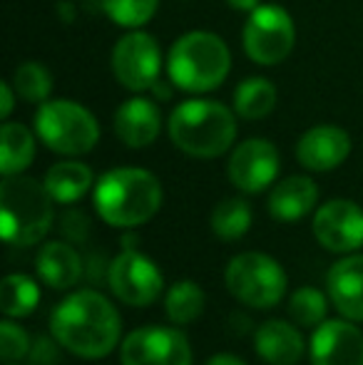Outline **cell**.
Returning <instances> with one entry per match:
<instances>
[{"label":"cell","mask_w":363,"mask_h":365,"mask_svg":"<svg viewBox=\"0 0 363 365\" xmlns=\"http://www.w3.org/2000/svg\"><path fill=\"white\" fill-rule=\"evenodd\" d=\"M50 333L73 356L100 361L120 346L122 318L100 291H75L53 308Z\"/></svg>","instance_id":"cell-1"},{"label":"cell","mask_w":363,"mask_h":365,"mask_svg":"<svg viewBox=\"0 0 363 365\" xmlns=\"http://www.w3.org/2000/svg\"><path fill=\"white\" fill-rule=\"evenodd\" d=\"M162 184L150 169L117 167L100 177L92 202L105 224L115 229H137L147 224L162 207Z\"/></svg>","instance_id":"cell-2"},{"label":"cell","mask_w":363,"mask_h":365,"mask_svg":"<svg viewBox=\"0 0 363 365\" xmlns=\"http://www.w3.org/2000/svg\"><path fill=\"white\" fill-rule=\"evenodd\" d=\"M170 140L197 159H214L234 145L237 112L217 100H184L170 115Z\"/></svg>","instance_id":"cell-3"},{"label":"cell","mask_w":363,"mask_h":365,"mask_svg":"<svg viewBox=\"0 0 363 365\" xmlns=\"http://www.w3.org/2000/svg\"><path fill=\"white\" fill-rule=\"evenodd\" d=\"M55 199L45 184L30 177H3L0 182V234L13 246H33L45 239L55 221Z\"/></svg>","instance_id":"cell-4"},{"label":"cell","mask_w":363,"mask_h":365,"mask_svg":"<svg viewBox=\"0 0 363 365\" xmlns=\"http://www.w3.org/2000/svg\"><path fill=\"white\" fill-rule=\"evenodd\" d=\"M232 53L219 35L192 30L175 40L167 58V73L175 87L184 92H212L227 80Z\"/></svg>","instance_id":"cell-5"},{"label":"cell","mask_w":363,"mask_h":365,"mask_svg":"<svg viewBox=\"0 0 363 365\" xmlns=\"http://www.w3.org/2000/svg\"><path fill=\"white\" fill-rule=\"evenodd\" d=\"M35 135L53 152L80 157L95 149L100 140V125L80 102L48 100L35 112Z\"/></svg>","instance_id":"cell-6"},{"label":"cell","mask_w":363,"mask_h":365,"mask_svg":"<svg viewBox=\"0 0 363 365\" xmlns=\"http://www.w3.org/2000/svg\"><path fill=\"white\" fill-rule=\"evenodd\" d=\"M224 284H227L229 293L247 308L267 311V308L279 306L289 279H286L284 266L269 254L247 251V254L234 256L227 264Z\"/></svg>","instance_id":"cell-7"},{"label":"cell","mask_w":363,"mask_h":365,"mask_svg":"<svg viewBox=\"0 0 363 365\" xmlns=\"http://www.w3.org/2000/svg\"><path fill=\"white\" fill-rule=\"evenodd\" d=\"M242 40L252 63L272 68V65L284 63L294 50V20L279 5H259L257 10L249 13Z\"/></svg>","instance_id":"cell-8"},{"label":"cell","mask_w":363,"mask_h":365,"mask_svg":"<svg viewBox=\"0 0 363 365\" xmlns=\"http://www.w3.org/2000/svg\"><path fill=\"white\" fill-rule=\"evenodd\" d=\"M107 284L110 291L125 306L145 308L152 306L165 291L162 271L150 256L140 249H122L107 266Z\"/></svg>","instance_id":"cell-9"},{"label":"cell","mask_w":363,"mask_h":365,"mask_svg":"<svg viewBox=\"0 0 363 365\" xmlns=\"http://www.w3.org/2000/svg\"><path fill=\"white\" fill-rule=\"evenodd\" d=\"M162 50L160 43L145 30H130L112 48V73L130 92L152 90L160 80Z\"/></svg>","instance_id":"cell-10"},{"label":"cell","mask_w":363,"mask_h":365,"mask_svg":"<svg viewBox=\"0 0 363 365\" xmlns=\"http://www.w3.org/2000/svg\"><path fill=\"white\" fill-rule=\"evenodd\" d=\"M122 365H192L187 336L170 326H142L120 346Z\"/></svg>","instance_id":"cell-11"},{"label":"cell","mask_w":363,"mask_h":365,"mask_svg":"<svg viewBox=\"0 0 363 365\" xmlns=\"http://www.w3.org/2000/svg\"><path fill=\"white\" fill-rule=\"evenodd\" d=\"M314 236L326 251L354 254L363 246V209L349 199H331L314 214Z\"/></svg>","instance_id":"cell-12"},{"label":"cell","mask_w":363,"mask_h":365,"mask_svg":"<svg viewBox=\"0 0 363 365\" xmlns=\"http://www.w3.org/2000/svg\"><path fill=\"white\" fill-rule=\"evenodd\" d=\"M279 149L269 140L262 137H252V140L242 142L229 157V179L232 184L244 194H259L274 184L279 177Z\"/></svg>","instance_id":"cell-13"},{"label":"cell","mask_w":363,"mask_h":365,"mask_svg":"<svg viewBox=\"0 0 363 365\" xmlns=\"http://www.w3.org/2000/svg\"><path fill=\"white\" fill-rule=\"evenodd\" d=\"M309 356L311 365H363V333L349 318L324 321L311 336Z\"/></svg>","instance_id":"cell-14"},{"label":"cell","mask_w":363,"mask_h":365,"mask_svg":"<svg viewBox=\"0 0 363 365\" xmlns=\"http://www.w3.org/2000/svg\"><path fill=\"white\" fill-rule=\"evenodd\" d=\"M351 154V137L336 125H316L301 135L296 159L309 172H331Z\"/></svg>","instance_id":"cell-15"},{"label":"cell","mask_w":363,"mask_h":365,"mask_svg":"<svg viewBox=\"0 0 363 365\" xmlns=\"http://www.w3.org/2000/svg\"><path fill=\"white\" fill-rule=\"evenodd\" d=\"M162 132V112L150 97H130L115 110V135L132 149L150 147Z\"/></svg>","instance_id":"cell-16"},{"label":"cell","mask_w":363,"mask_h":365,"mask_svg":"<svg viewBox=\"0 0 363 365\" xmlns=\"http://www.w3.org/2000/svg\"><path fill=\"white\" fill-rule=\"evenodd\" d=\"M329 298L349 321H363V254H344L326 276Z\"/></svg>","instance_id":"cell-17"},{"label":"cell","mask_w":363,"mask_h":365,"mask_svg":"<svg viewBox=\"0 0 363 365\" xmlns=\"http://www.w3.org/2000/svg\"><path fill=\"white\" fill-rule=\"evenodd\" d=\"M254 348L269 365H296L304 358V336L289 321L272 318L254 331Z\"/></svg>","instance_id":"cell-18"},{"label":"cell","mask_w":363,"mask_h":365,"mask_svg":"<svg viewBox=\"0 0 363 365\" xmlns=\"http://www.w3.org/2000/svg\"><path fill=\"white\" fill-rule=\"evenodd\" d=\"M35 271L40 281L53 291H70L85 274V266L75 246L65 241H50L35 256Z\"/></svg>","instance_id":"cell-19"},{"label":"cell","mask_w":363,"mask_h":365,"mask_svg":"<svg viewBox=\"0 0 363 365\" xmlns=\"http://www.w3.org/2000/svg\"><path fill=\"white\" fill-rule=\"evenodd\" d=\"M319 202V187L311 177L294 174L281 179L269 194V214L276 221H299L311 214Z\"/></svg>","instance_id":"cell-20"},{"label":"cell","mask_w":363,"mask_h":365,"mask_svg":"<svg viewBox=\"0 0 363 365\" xmlns=\"http://www.w3.org/2000/svg\"><path fill=\"white\" fill-rule=\"evenodd\" d=\"M43 184L50 197L55 199V204H75L92 189L95 177L88 164L78 162V159H65L48 169Z\"/></svg>","instance_id":"cell-21"},{"label":"cell","mask_w":363,"mask_h":365,"mask_svg":"<svg viewBox=\"0 0 363 365\" xmlns=\"http://www.w3.org/2000/svg\"><path fill=\"white\" fill-rule=\"evenodd\" d=\"M35 159V135L20 122L0 127V172L3 177L23 174Z\"/></svg>","instance_id":"cell-22"},{"label":"cell","mask_w":363,"mask_h":365,"mask_svg":"<svg viewBox=\"0 0 363 365\" xmlns=\"http://www.w3.org/2000/svg\"><path fill=\"white\" fill-rule=\"evenodd\" d=\"M276 100H279L276 87L267 77H247L234 90V112L249 122L264 120L274 112Z\"/></svg>","instance_id":"cell-23"},{"label":"cell","mask_w":363,"mask_h":365,"mask_svg":"<svg viewBox=\"0 0 363 365\" xmlns=\"http://www.w3.org/2000/svg\"><path fill=\"white\" fill-rule=\"evenodd\" d=\"M40 286L25 274H10L3 281L0 291V308L5 318H25L38 308Z\"/></svg>","instance_id":"cell-24"},{"label":"cell","mask_w":363,"mask_h":365,"mask_svg":"<svg viewBox=\"0 0 363 365\" xmlns=\"http://www.w3.org/2000/svg\"><path fill=\"white\" fill-rule=\"evenodd\" d=\"M212 231L222 241H237L252 229V207L244 199L229 197L219 202L212 212Z\"/></svg>","instance_id":"cell-25"},{"label":"cell","mask_w":363,"mask_h":365,"mask_svg":"<svg viewBox=\"0 0 363 365\" xmlns=\"http://www.w3.org/2000/svg\"><path fill=\"white\" fill-rule=\"evenodd\" d=\"M165 313L175 326H189L204 313V291L194 281H177L165 296Z\"/></svg>","instance_id":"cell-26"},{"label":"cell","mask_w":363,"mask_h":365,"mask_svg":"<svg viewBox=\"0 0 363 365\" xmlns=\"http://www.w3.org/2000/svg\"><path fill=\"white\" fill-rule=\"evenodd\" d=\"M13 87L18 92V97H23L25 102L43 105V102L50 100V92H53V75L43 63L28 60V63L15 68Z\"/></svg>","instance_id":"cell-27"},{"label":"cell","mask_w":363,"mask_h":365,"mask_svg":"<svg viewBox=\"0 0 363 365\" xmlns=\"http://www.w3.org/2000/svg\"><path fill=\"white\" fill-rule=\"evenodd\" d=\"M160 0H102V10L115 25L127 30H140L155 18Z\"/></svg>","instance_id":"cell-28"},{"label":"cell","mask_w":363,"mask_h":365,"mask_svg":"<svg viewBox=\"0 0 363 365\" xmlns=\"http://www.w3.org/2000/svg\"><path fill=\"white\" fill-rule=\"evenodd\" d=\"M326 311H329V301L319 289L314 286H301L291 293L289 298V313L299 326L316 328L326 321Z\"/></svg>","instance_id":"cell-29"},{"label":"cell","mask_w":363,"mask_h":365,"mask_svg":"<svg viewBox=\"0 0 363 365\" xmlns=\"http://www.w3.org/2000/svg\"><path fill=\"white\" fill-rule=\"evenodd\" d=\"M33 341L28 338L23 326L15 323V318H5L0 323V358L5 363H15L20 358H25L30 353Z\"/></svg>","instance_id":"cell-30"},{"label":"cell","mask_w":363,"mask_h":365,"mask_svg":"<svg viewBox=\"0 0 363 365\" xmlns=\"http://www.w3.org/2000/svg\"><path fill=\"white\" fill-rule=\"evenodd\" d=\"M60 343L55 338H48V336H38L30 346V363L33 365H58L60 361Z\"/></svg>","instance_id":"cell-31"},{"label":"cell","mask_w":363,"mask_h":365,"mask_svg":"<svg viewBox=\"0 0 363 365\" xmlns=\"http://www.w3.org/2000/svg\"><path fill=\"white\" fill-rule=\"evenodd\" d=\"M63 231H65V236L68 239H73V241H85L88 239V231H90V221H88V217L85 214H80V212H68L63 217Z\"/></svg>","instance_id":"cell-32"},{"label":"cell","mask_w":363,"mask_h":365,"mask_svg":"<svg viewBox=\"0 0 363 365\" xmlns=\"http://www.w3.org/2000/svg\"><path fill=\"white\" fill-rule=\"evenodd\" d=\"M15 87H13V82H0V117L3 120H8L10 117V112H13V107H15Z\"/></svg>","instance_id":"cell-33"},{"label":"cell","mask_w":363,"mask_h":365,"mask_svg":"<svg viewBox=\"0 0 363 365\" xmlns=\"http://www.w3.org/2000/svg\"><path fill=\"white\" fill-rule=\"evenodd\" d=\"M207 365H247V363H244L242 358L232 356V353H217V356L209 358Z\"/></svg>","instance_id":"cell-34"},{"label":"cell","mask_w":363,"mask_h":365,"mask_svg":"<svg viewBox=\"0 0 363 365\" xmlns=\"http://www.w3.org/2000/svg\"><path fill=\"white\" fill-rule=\"evenodd\" d=\"M229 8L234 10H242V13H252V10H257L259 5H262V0H227Z\"/></svg>","instance_id":"cell-35"},{"label":"cell","mask_w":363,"mask_h":365,"mask_svg":"<svg viewBox=\"0 0 363 365\" xmlns=\"http://www.w3.org/2000/svg\"><path fill=\"white\" fill-rule=\"evenodd\" d=\"M5 365H15V363H5Z\"/></svg>","instance_id":"cell-36"}]
</instances>
